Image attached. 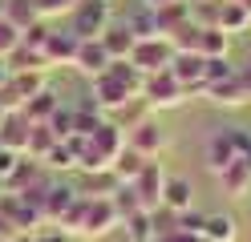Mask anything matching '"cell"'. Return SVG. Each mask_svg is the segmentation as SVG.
Listing matches in <instances>:
<instances>
[{
    "label": "cell",
    "instance_id": "1",
    "mask_svg": "<svg viewBox=\"0 0 251 242\" xmlns=\"http://www.w3.org/2000/svg\"><path fill=\"white\" fill-rule=\"evenodd\" d=\"M122 226V218H118V210H114V202L109 198H89L85 194V206H81V218H77V238H105L109 230H118Z\"/></svg>",
    "mask_w": 251,
    "mask_h": 242
},
{
    "label": "cell",
    "instance_id": "2",
    "mask_svg": "<svg viewBox=\"0 0 251 242\" xmlns=\"http://www.w3.org/2000/svg\"><path fill=\"white\" fill-rule=\"evenodd\" d=\"M69 32L77 41H98L109 28V4L105 0H77V8L69 12Z\"/></svg>",
    "mask_w": 251,
    "mask_h": 242
},
{
    "label": "cell",
    "instance_id": "3",
    "mask_svg": "<svg viewBox=\"0 0 251 242\" xmlns=\"http://www.w3.org/2000/svg\"><path fill=\"white\" fill-rule=\"evenodd\" d=\"M142 97L150 101V109H178V105L186 101V85H182L170 69H162V73H150V77H146Z\"/></svg>",
    "mask_w": 251,
    "mask_h": 242
},
{
    "label": "cell",
    "instance_id": "4",
    "mask_svg": "<svg viewBox=\"0 0 251 242\" xmlns=\"http://www.w3.org/2000/svg\"><path fill=\"white\" fill-rule=\"evenodd\" d=\"M130 61H134V69L138 73H162V69H170V61H175V44H170L166 37H150V41H138L134 44V53H130Z\"/></svg>",
    "mask_w": 251,
    "mask_h": 242
},
{
    "label": "cell",
    "instance_id": "5",
    "mask_svg": "<svg viewBox=\"0 0 251 242\" xmlns=\"http://www.w3.org/2000/svg\"><path fill=\"white\" fill-rule=\"evenodd\" d=\"M202 93H207V101H211V105L239 109V105H247V101H251V81H247L239 69H235V73H231V77H223V81H211V85L202 89Z\"/></svg>",
    "mask_w": 251,
    "mask_h": 242
},
{
    "label": "cell",
    "instance_id": "6",
    "mask_svg": "<svg viewBox=\"0 0 251 242\" xmlns=\"http://www.w3.org/2000/svg\"><path fill=\"white\" fill-rule=\"evenodd\" d=\"M134 194H138V202H142V210H162V186H166V170L158 166V157H150L146 166H142V174L134 177Z\"/></svg>",
    "mask_w": 251,
    "mask_h": 242
},
{
    "label": "cell",
    "instance_id": "7",
    "mask_svg": "<svg viewBox=\"0 0 251 242\" xmlns=\"http://www.w3.org/2000/svg\"><path fill=\"white\" fill-rule=\"evenodd\" d=\"M130 97H138V93H130L126 89V81H118L114 73H101V77H93V105H98L101 113H114L118 105H126Z\"/></svg>",
    "mask_w": 251,
    "mask_h": 242
},
{
    "label": "cell",
    "instance_id": "8",
    "mask_svg": "<svg viewBox=\"0 0 251 242\" xmlns=\"http://www.w3.org/2000/svg\"><path fill=\"white\" fill-rule=\"evenodd\" d=\"M126 145L138 150L142 157H158V154L166 150V133H162V125L154 121V117H146L142 125H134L130 133H126Z\"/></svg>",
    "mask_w": 251,
    "mask_h": 242
},
{
    "label": "cell",
    "instance_id": "9",
    "mask_svg": "<svg viewBox=\"0 0 251 242\" xmlns=\"http://www.w3.org/2000/svg\"><path fill=\"white\" fill-rule=\"evenodd\" d=\"M202 69H207V57H202V53H175V61H170V73H175L182 85H186V97L207 89Z\"/></svg>",
    "mask_w": 251,
    "mask_h": 242
},
{
    "label": "cell",
    "instance_id": "10",
    "mask_svg": "<svg viewBox=\"0 0 251 242\" xmlns=\"http://www.w3.org/2000/svg\"><path fill=\"white\" fill-rule=\"evenodd\" d=\"M109 61H114V57L105 53L101 41H81V44H77V57H73V69L85 73V77L93 81V77H101V73L109 69Z\"/></svg>",
    "mask_w": 251,
    "mask_h": 242
},
{
    "label": "cell",
    "instance_id": "11",
    "mask_svg": "<svg viewBox=\"0 0 251 242\" xmlns=\"http://www.w3.org/2000/svg\"><path fill=\"white\" fill-rule=\"evenodd\" d=\"M89 145H93V150H98V154L109 161V166H114V157L126 150V129H118L109 117H101V125L89 133Z\"/></svg>",
    "mask_w": 251,
    "mask_h": 242
},
{
    "label": "cell",
    "instance_id": "12",
    "mask_svg": "<svg viewBox=\"0 0 251 242\" xmlns=\"http://www.w3.org/2000/svg\"><path fill=\"white\" fill-rule=\"evenodd\" d=\"M101 44H105V53L114 57V61H130V53H134V44H138V37L130 32V24H114L109 21V28L98 37Z\"/></svg>",
    "mask_w": 251,
    "mask_h": 242
},
{
    "label": "cell",
    "instance_id": "13",
    "mask_svg": "<svg viewBox=\"0 0 251 242\" xmlns=\"http://www.w3.org/2000/svg\"><path fill=\"white\" fill-rule=\"evenodd\" d=\"M191 206H195V186L186 182V177H166V186H162V210H170V214H186Z\"/></svg>",
    "mask_w": 251,
    "mask_h": 242
},
{
    "label": "cell",
    "instance_id": "14",
    "mask_svg": "<svg viewBox=\"0 0 251 242\" xmlns=\"http://www.w3.org/2000/svg\"><path fill=\"white\" fill-rule=\"evenodd\" d=\"M77 41L73 32H49V41H45V61H49V69H57V65H73V57H77Z\"/></svg>",
    "mask_w": 251,
    "mask_h": 242
},
{
    "label": "cell",
    "instance_id": "15",
    "mask_svg": "<svg viewBox=\"0 0 251 242\" xmlns=\"http://www.w3.org/2000/svg\"><path fill=\"white\" fill-rule=\"evenodd\" d=\"M231 161H239V150H235V141H231L227 129H219V133L207 141V170L219 174V170H227Z\"/></svg>",
    "mask_w": 251,
    "mask_h": 242
},
{
    "label": "cell",
    "instance_id": "16",
    "mask_svg": "<svg viewBox=\"0 0 251 242\" xmlns=\"http://www.w3.org/2000/svg\"><path fill=\"white\" fill-rule=\"evenodd\" d=\"M105 117L114 121L118 129H126V133H130L134 125H142L146 117H154V109H150V101H146V97H130L126 105H118L114 113H105Z\"/></svg>",
    "mask_w": 251,
    "mask_h": 242
},
{
    "label": "cell",
    "instance_id": "17",
    "mask_svg": "<svg viewBox=\"0 0 251 242\" xmlns=\"http://www.w3.org/2000/svg\"><path fill=\"white\" fill-rule=\"evenodd\" d=\"M219 190L227 194V198H243V194H251V174H247V161H231L227 170H219Z\"/></svg>",
    "mask_w": 251,
    "mask_h": 242
},
{
    "label": "cell",
    "instance_id": "18",
    "mask_svg": "<svg viewBox=\"0 0 251 242\" xmlns=\"http://www.w3.org/2000/svg\"><path fill=\"white\" fill-rule=\"evenodd\" d=\"M28 133H33V121H28L25 113H8V117H4V125H0V145H8V150L25 154Z\"/></svg>",
    "mask_w": 251,
    "mask_h": 242
},
{
    "label": "cell",
    "instance_id": "19",
    "mask_svg": "<svg viewBox=\"0 0 251 242\" xmlns=\"http://www.w3.org/2000/svg\"><path fill=\"white\" fill-rule=\"evenodd\" d=\"M37 182H41V161L21 157L17 166H12V174L4 177V190H8V194H25V190H33Z\"/></svg>",
    "mask_w": 251,
    "mask_h": 242
},
{
    "label": "cell",
    "instance_id": "20",
    "mask_svg": "<svg viewBox=\"0 0 251 242\" xmlns=\"http://www.w3.org/2000/svg\"><path fill=\"white\" fill-rule=\"evenodd\" d=\"M154 16H158V32L170 37V32H178L186 21H191V0H170V4L154 8Z\"/></svg>",
    "mask_w": 251,
    "mask_h": 242
},
{
    "label": "cell",
    "instance_id": "21",
    "mask_svg": "<svg viewBox=\"0 0 251 242\" xmlns=\"http://www.w3.org/2000/svg\"><path fill=\"white\" fill-rule=\"evenodd\" d=\"M215 28H223V32H243V28H251V12L239 4V0H219V21H215Z\"/></svg>",
    "mask_w": 251,
    "mask_h": 242
},
{
    "label": "cell",
    "instance_id": "22",
    "mask_svg": "<svg viewBox=\"0 0 251 242\" xmlns=\"http://www.w3.org/2000/svg\"><path fill=\"white\" fill-rule=\"evenodd\" d=\"M122 230H126V242H154V238H158V226H154V214H150V210L130 214V218L122 222Z\"/></svg>",
    "mask_w": 251,
    "mask_h": 242
},
{
    "label": "cell",
    "instance_id": "23",
    "mask_svg": "<svg viewBox=\"0 0 251 242\" xmlns=\"http://www.w3.org/2000/svg\"><path fill=\"white\" fill-rule=\"evenodd\" d=\"M57 109H61L57 93H53V89H41L37 97H28V101H25V109H21V113H25V117H28V121L37 125V121H49V117H53Z\"/></svg>",
    "mask_w": 251,
    "mask_h": 242
},
{
    "label": "cell",
    "instance_id": "24",
    "mask_svg": "<svg viewBox=\"0 0 251 242\" xmlns=\"http://www.w3.org/2000/svg\"><path fill=\"white\" fill-rule=\"evenodd\" d=\"M73 198H77V190H69V186H49L45 190V222H61V214L73 206Z\"/></svg>",
    "mask_w": 251,
    "mask_h": 242
},
{
    "label": "cell",
    "instance_id": "25",
    "mask_svg": "<svg viewBox=\"0 0 251 242\" xmlns=\"http://www.w3.org/2000/svg\"><path fill=\"white\" fill-rule=\"evenodd\" d=\"M57 141H61V137L53 133V125H49V121H37V125H33V133H28V145H25V157H33V161H41V157L49 154V150H53Z\"/></svg>",
    "mask_w": 251,
    "mask_h": 242
},
{
    "label": "cell",
    "instance_id": "26",
    "mask_svg": "<svg viewBox=\"0 0 251 242\" xmlns=\"http://www.w3.org/2000/svg\"><path fill=\"white\" fill-rule=\"evenodd\" d=\"M4 61H8V69H12V73H25V69H45V73H49V61H45V53H41V48H28L25 41L12 48Z\"/></svg>",
    "mask_w": 251,
    "mask_h": 242
},
{
    "label": "cell",
    "instance_id": "27",
    "mask_svg": "<svg viewBox=\"0 0 251 242\" xmlns=\"http://www.w3.org/2000/svg\"><path fill=\"white\" fill-rule=\"evenodd\" d=\"M202 238H207V242H235V238H239V222H235L231 214H207Z\"/></svg>",
    "mask_w": 251,
    "mask_h": 242
},
{
    "label": "cell",
    "instance_id": "28",
    "mask_svg": "<svg viewBox=\"0 0 251 242\" xmlns=\"http://www.w3.org/2000/svg\"><path fill=\"white\" fill-rule=\"evenodd\" d=\"M199 53L202 57H227L231 53V32H223V28H199Z\"/></svg>",
    "mask_w": 251,
    "mask_h": 242
},
{
    "label": "cell",
    "instance_id": "29",
    "mask_svg": "<svg viewBox=\"0 0 251 242\" xmlns=\"http://www.w3.org/2000/svg\"><path fill=\"white\" fill-rule=\"evenodd\" d=\"M146 161H150V157H142L138 150H130V145H126V150L114 157V166H109V170H114V177H118V182H134V177L142 174V166H146Z\"/></svg>",
    "mask_w": 251,
    "mask_h": 242
},
{
    "label": "cell",
    "instance_id": "30",
    "mask_svg": "<svg viewBox=\"0 0 251 242\" xmlns=\"http://www.w3.org/2000/svg\"><path fill=\"white\" fill-rule=\"evenodd\" d=\"M118 186H122V182L114 177V170H98V174H85V177H81V190H77V194H89V198H109Z\"/></svg>",
    "mask_w": 251,
    "mask_h": 242
},
{
    "label": "cell",
    "instance_id": "31",
    "mask_svg": "<svg viewBox=\"0 0 251 242\" xmlns=\"http://www.w3.org/2000/svg\"><path fill=\"white\" fill-rule=\"evenodd\" d=\"M126 24H130V32H134L138 41L162 37V32H158V16H154V8H150V4H142V8H134V12H130V21H126Z\"/></svg>",
    "mask_w": 251,
    "mask_h": 242
},
{
    "label": "cell",
    "instance_id": "32",
    "mask_svg": "<svg viewBox=\"0 0 251 242\" xmlns=\"http://www.w3.org/2000/svg\"><path fill=\"white\" fill-rule=\"evenodd\" d=\"M4 21H12L17 28H28V24H37L41 16L33 8V0H4Z\"/></svg>",
    "mask_w": 251,
    "mask_h": 242
},
{
    "label": "cell",
    "instance_id": "33",
    "mask_svg": "<svg viewBox=\"0 0 251 242\" xmlns=\"http://www.w3.org/2000/svg\"><path fill=\"white\" fill-rule=\"evenodd\" d=\"M109 202H114V210H118V218L126 222L130 214H138V210H142V202H138V194H134V186L130 182H122L114 194H109Z\"/></svg>",
    "mask_w": 251,
    "mask_h": 242
},
{
    "label": "cell",
    "instance_id": "34",
    "mask_svg": "<svg viewBox=\"0 0 251 242\" xmlns=\"http://www.w3.org/2000/svg\"><path fill=\"white\" fill-rule=\"evenodd\" d=\"M41 166H49V170H77V154L69 150V141H57L53 150L41 157Z\"/></svg>",
    "mask_w": 251,
    "mask_h": 242
},
{
    "label": "cell",
    "instance_id": "35",
    "mask_svg": "<svg viewBox=\"0 0 251 242\" xmlns=\"http://www.w3.org/2000/svg\"><path fill=\"white\" fill-rule=\"evenodd\" d=\"M33 8H37L41 21H49V16H65V12H73L77 0H33Z\"/></svg>",
    "mask_w": 251,
    "mask_h": 242
},
{
    "label": "cell",
    "instance_id": "36",
    "mask_svg": "<svg viewBox=\"0 0 251 242\" xmlns=\"http://www.w3.org/2000/svg\"><path fill=\"white\" fill-rule=\"evenodd\" d=\"M21 32H25V28H17L12 21H4V16H0V57H8L12 48L21 44Z\"/></svg>",
    "mask_w": 251,
    "mask_h": 242
},
{
    "label": "cell",
    "instance_id": "37",
    "mask_svg": "<svg viewBox=\"0 0 251 242\" xmlns=\"http://www.w3.org/2000/svg\"><path fill=\"white\" fill-rule=\"evenodd\" d=\"M235 69H231V61L227 57H207V69H202V81H207V85H211V81H223V77H231Z\"/></svg>",
    "mask_w": 251,
    "mask_h": 242
},
{
    "label": "cell",
    "instance_id": "38",
    "mask_svg": "<svg viewBox=\"0 0 251 242\" xmlns=\"http://www.w3.org/2000/svg\"><path fill=\"white\" fill-rule=\"evenodd\" d=\"M49 32H53L49 24H45V21H37V24H28V28L21 32V41H25L28 48H45V41H49Z\"/></svg>",
    "mask_w": 251,
    "mask_h": 242
},
{
    "label": "cell",
    "instance_id": "39",
    "mask_svg": "<svg viewBox=\"0 0 251 242\" xmlns=\"http://www.w3.org/2000/svg\"><path fill=\"white\" fill-rule=\"evenodd\" d=\"M49 125H53V133H57L61 141H65V137L73 133V109H65V105H61V109L53 113V117H49Z\"/></svg>",
    "mask_w": 251,
    "mask_h": 242
},
{
    "label": "cell",
    "instance_id": "40",
    "mask_svg": "<svg viewBox=\"0 0 251 242\" xmlns=\"http://www.w3.org/2000/svg\"><path fill=\"white\" fill-rule=\"evenodd\" d=\"M154 242H207V238H202V234H195V230H182V226H175V230L158 234Z\"/></svg>",
    "mask_w": 251,
    "mask_h": 242
},
{
    "label": "cell",
    "instance_id": "41",
    "mask_svg": "<svg viewBox=\"0 0 251 242\" xmlns=\"http://www.w3.org/2000/svg\"><path fill=\"white\" fill-rule=\"evenodd\" d=\"M37 242H77L65 226H49V230H37Z\"/></svg>",
    "mask_w": 251,
    "mask_h": 242
},
{
    "label": "cell",
    "instance_id": "42",
    "mask_svg": "<svg viewBox=\"0 0 251 242\" xmlns=\"http://www.w3.org/2000/svg\"><path fill=\"white\" fill-rule=\"evenodd\" d=\"M25 154H17V150H8V145H0V177H8L12 174V166H17Z\"/></svg>",
    "mask_w": 251,
    "mask_h": 242
},
{
    "label": "cell",
    "instance_id": "43",
    "mask_svg": "<svg viewBox=\"0 0 251 242\" xmlns=\"http://www.w3.org/2000/svg\"><path fill=\"white\" fill-rule=\"evenodd\" d=\"M227 133L235 141V150H239V157H247L251 154V133H247V129H227Z\"/></svg>",
    "mask_w": 251,
    "mask_h": 242
},
{
    "label": "cell",
    "instance_id": "44",
    "mask_svg": "<svg viewBox=\"0 0 251 242\" xmlns=\"http://www.w3.org/2000/svg\"><path fill=\"white\" fill-rule=\"evenodd\" d=\"M8 77H12V69H8V61H4V57H0V85H4V81H8Z\"/></svg>",
    "mask_w": 251,
    "mask_h": 242
},
{
    "label": "cell",
    "instance_id": "45",
    "mask_svg": "<svg viewBox=\"0 0 251 242\" xmlns=\"http://www.w3.org/2000/svg\"><path fill=\"white\" fill-rule=\"evenodd\" d=\"M12 242H37V234H28V230H25V234H17Z\"/></svg>",
    "mask_w": 251,
    "mask_h": 242
},
{
    "label": "cell",
    "instance_id": "46",
    "mask_svg": "<svg viewBox=\"0 0 251 242\" xmlns=\"http://www.w3.org/2000/svg\"><path fill=\"white\" fill-rule=\"evenodd\" d=\"M142 4H150V8H162V4H170V0H142Z\"/></svg>",
    "mask_w": 251,
    "mask_h": 242
},
{
    "label": "cell",
    "instance_id": "47",
    "mask_svg": "<svg viewBox=\"0 0 251 242\" xmlns=\"http://www.w3.org/2000/svg\"><path fill=\"white\" fill-rule=\"evenodd\" d=\"M243 77H247V81H251V57H247V65H243Z\"/></svg>",
    "mask_w": 251,
    "mask_h": 242
},
{
    "label": "cell",
    "instance_id": "48",
    "mask_svg": "<svg viewBox=\"0 0 251 242\" xmlns=\"http://www.w3.org/2000/svg\"><path fill=\"white\" fill-rule=\"evenodd\" d=\"M239 4H243V8H247V12H251V0H239Z\"/></svg>",
    "mask_w": 251,
    "mask_h": 242
},
{
    "label": "cell",
    "instance_id": "49",
    "mask_svg": "<svg viewBox=\"0 0 251 242\" xmlns=\"http://www.w3.org/2000/svg\"><path fill=\"white\" fill-rule=\"evenodd\" d=\"M243 161H247V174H251V154H247V157H243Z\"/></svg>",
    "mask_w": 251,
    "mask_h": 242
},
{
    "label": "cell",
    "instance_id": "50",
    "mask_svg": "<svg viewBox=\"0 0 251 242\" xmlns=\"http://www.w3.org/2000/svg\"><path fill=\"white\" fill-rule=\"evenodd\" d=\"M4 117H8V113H4V109H0V125H4Z\"/></svg>",
    "mask_w": 251,
    "mask_h": 242
},
{
    "label": "cell",
    "instance_id": "51",
    "mask_svg": "<svg viewBox=\"0 0 251 242\" xmlns=\"http://www.w3.org/2000/svg\"><path fill=\"white\" fill-rule=\"evenodd\" d=\"M0 16H4V0H0Z\"/></svg>",
    "mask_w": 251,
    "mask_h": 242
},
{
    "label": "cell",
    "instance_id": "52",
    "mask_svg": "<svg viewBox=\"0 0 251 242\" xmlns=\"http://www.w3.org/2000/svg\"><path fill=\"white\" fill-rule=\"evenodd\" d=\"M0 194H4V177H0Z\"/></svg>",
    "mask_w": 251,
    "mask_h": 242
},
{
    "label": "cell",
    "instance_id": "53",
    "mask_svg": "<svg viewBox=\"0 0 251 242\" xmlns=\"http://www.w3.org/2000/svg\"><path fill=\"white\" fill-rule=\"evenodd\" d=\"M0 242H12V238H0Z\"/></svg>",
    "mask_w": 251,
    "mask_h": 242
},
{
    "label": "cell",
    "instance_id": "54",
    "mask_svg": "<svg viewBox=\"0 0 251 242\" xmlns=\"http://www.w3.org/2000/svg\"><path fill=\"white\" fill-rule=\"evenodd\" d=\"M105 4H114V0H105Z\"/></svg>",
    "mask_w": 251,
    "mask_h": 242
}]
</instances>
